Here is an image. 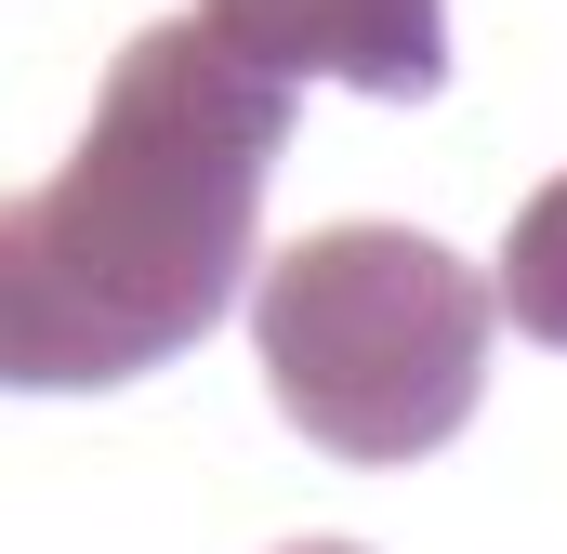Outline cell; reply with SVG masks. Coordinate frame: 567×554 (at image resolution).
Wrapping results in <instances>:
<instances>
[{"mask_svg": "<svg viewBox=\"0 0 567 554\" xmlns=\"http://www.w3.org/2000/svg\"><path fill=\"white\" fill-rule=\"evenodd\" d=\"M290 554H370V542H290Z\"/></svg>", "mask_w": 567, "mask_h": 554, "instance_id": "277c9868", "label": "cell"}, {"mask_svg": "<svg viewBox=\"0 0 567 554\" xmlns=\"http://www.w3.org/2000/svg\"><path fill=\"white\" fill-rule=\"evenodd\" d=\"M198 27L251 80H343L383 106H423L449 80V0H198Z\"/></svg>", "mask_w": 567, "mask_h": 554, "instance_id": "3957f363", "label": "cell"}, {"mask_svg": "<svg viewBox=\"0 0 567 554\" xmlns=\"http://www.w3.org/2000/svg\"><path fill=\"white\" fill-rule=\"evenodd\" d=\"M502 290L423 225H317L251 277V357L303 449L423 462L488 397Z\"/></svg>", "mask_w": 567, "mask_h": 554, "instance_id": "7a4b0ae2", "label": "cell"}, {"mask_svg": "<svg viewBox=\"0 0 567 554\" xmlns=\"http://www.w3.org/2000/svg\"><path fill=\"white\" fill-rule=\"evenodd\" d=\"M290 158V93L198 13L133 27L66 172L0 198V397H106L251 304V225Z\"/></svg>", "mask_w": 567, "mask_h": 554, "instance_id": "6da1fadb", "label": "cell"}]
</instances>
